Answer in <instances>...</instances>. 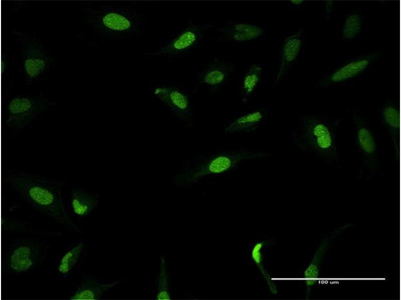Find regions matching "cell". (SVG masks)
<instances>
[{
	"instance_id": "obj_1",
	"label": "cell",
	"mask_w": 401,
	"mask_h": 300,
	"mask_svg": "<svg viewBox=\"0 0 401 300\" xmlns=\"http://www.w3.org/2000/svg\"><path fill=\"white\" fill-rule=\"evenodd\" d=\"M3 180L33 208L72 231L82 232L67 211L62 190L65 180L14 170H5Z\"/></svg>"
},
{
	"instance_id": "obj_2",
	"label": "cell",
	"mask_w": 401,
	"mask_h": 300,
	"mask_svg": "<svg viewBox=\"0 0 401 300\" xmlns=\"http://www.w3.org/2000/svg\"><path fill=\"white\" fill-rule=\"evenodd\" d=\"M341 120L324 114H302L293 132V142L304 153L337 164L340 158L337 134Z\"/></svg>"
},
{
	"instance_id": "obj_3",
	"label": "cell",
	"mask_w": 401,
	"mask_h": 300,
	"mask_svg": "<svg viewBox=\"0 0 401 300\" xmlns=\"http://www.w3.org/2000/svg\"><path fill=\"white\" fill-rule=\"evenodd\" d=\"M83 12V20L93 36L117 38L135 32L140 26V18L124 8L108 4L93 6L88 2Z\"/></svg>"
},
{
	"instance_id": "obj_4",
	"label": "cell",
	"mask_w": 401,
	"mask_h": 300,
	"mask_svg": "<svg viewBox=\"0 0 401 300\" xmlns=\"http://www.w3.org/2000/svg\"><path fill=\"white\" fill-rule=\"evenodd\" d=\"M50 246L44 240L23 237L14 239L6 245L2 256L4 274L24 276L43 266Z\"/></svg>"
},
{
	"instance_id": "obj_5",
	"label": "cell",
	"mask_w": 401,
	"mask_h": 300,
	"mask_svg": "<svg viewBox=\"0 0 401 300\" xmlns=\"http://www.w3.org/2000/svg\"><path fill=\"white\" fill-rule=\"evenodd\" d=\"M56 103L38 94H16L8 97L5 104L3 126L14 138L24 129L31 128L40 114Z\"/></svg>"
},
{
	"instance_id": "obj_6",
	"label": "cell",
	"mask_w": 401,
	"mask_h": 300,
	"mask_svg": "<svg viewBox=\"0 0 401 300\" xmlns=\"http://www.w3.org/2000/svg\"><path fill=\"white\" fill-rule=\"evenodd\" d=\"M13 33L20 45L23 83L32 86L44 82L54 65L52 54L35 34L15 30Z\"/></svg>"
},
{
	"instance_id": "obj_7",
	"label": "cell",
	"mask_w": 401,
	"mask_h": 300,
	"mask_svg": "<svg viewBox=\"0 0 401 300\" xmlns=\"http://www.w3.org/2000/svg\"><path fill=\"white\" fill-rule=\"evenodd\" d=\"M270 154L239 149L220 152L213 154L199 164L185 170L174 177L178 184H184L197 181L210 176H217L233 170L241 162L247 160L264 158Z\"/></svg>"
},
{
	"instance_id": "obj_8",
	"label": "cell",
	"mask_w": 401,
	"mask_h": 300,
	"mask_svg": "<svg viewBox=\"0 0 401 300\" xmlns=\"http://www.w3.org/2000/svg\"><path fill=\"white\" fill-rule=\"evenodd\" d=\"M353 143L361 158L366 178L377 176L381 167L380 147L377 134L368 118L357 110H352Z\"/></svg>"
},
{
	"instance_id": "obj_9",
	"label": "cell",
	"mask_w": 401,
	"mask_h": 300,
	"mask_svg": "<svg viewBox=\"0 0 401 300\" xmlns=\"http://www.w3.org/2000/svg\"><path fill=\"white\" fill-rule=\"evenodd\" d=\"M382 55V52H374L345 58L334 65L328 73L317 84L318 88L348 82L364 74Z\"/></svg>"
},
{
	"instance_id": "obj_10",
	"label": "cell",
	"mask_w": 401,
	"mask_h": 300,
	"mask_svg": "<svg viewBox=\"0 0 401 300\" xmlns=\"http://www.w3.org/2000/svg\"><path fill=\"white\" fill-rule=\"evenodd\" d=\"M100 198L98 194L75 184L69 190L66 200L67 211L71 218L78 221L86 222L95 214Z\"/></svg>"
},
{
	"instance_id": "obj_11",
	"label": "cell",
	"mask_w": 401,
	"mask_h": 300,
	"mask_svg": "<svg viewBox=\"0 0 401 300\" xmlns=\"http://www.w3.org/2000/svg\"><path fill=\"white\" fill-rule=\"evenodd\" d=\"M152 94L163 103L177 119L185 120L189 118L192 92L174 86H160L154 88Z\"/></svg>"
},
{
	"instance_id": "obj_12",
	"label": "cell",
	"mask_w": 401,
	"mask_h": 300,
	"mask_svg": "<svg viewBox=\"0 0 401 300\" xmlns=\"http://www.w3.org/2000/svg\"><path fill=\"white\" fill-rule=\"evenodd\" d=\"M214 26L210 23L189 26L166 46H162L154 53L149 54L148 55L165 56L184 52L195 46L204 32L209 28Z\"/></svg>"
},
{
	"instance_id": "obj_13",
	"label": "cell",
	"mask_w": 401,
	"mask_h": 300,
	"mask_svg": "<svg viewBox=\"0 0 401 300\" xmlns=\"http://www.w3.org/2000/svg\"><path fill=\"white\" fill-rule=\"evenodd\" d=\"M377 118L388 135L395 162L399 158L400 145V111L396 102L388 100L379 109Z\"/></svg>"
},
{
	"instance_id": "obj_14",
	"label": "cell",
	"mask_w": 401,
	"mask_h": 300,
	"mask_svg": "<svg viewBox=\"0 0 401 300\" xmlns=\"http://www.w3.org/2000/svg\"><path fill=\"white\" fill-rule=\"evenodd\" d=\"M305 38V30L300 28L297 32L285 40L280 49L279 68L272 88L278 84L282 78L291 70L301 53Z\"/></svg>"
},
{
	"instance_id": "obj_15",
	"label": "cell",
	"mask_w": 401,
	"mask_h": 300,
	"mask_svg": "<svg viewBox=\"0 0 401 300\" xmlns=\"http://www.w3.org/2000/svg\"><path fill=\"white\" fill-rule=\"evenodd\" d=\"M86 250L84 238L71 244L64 249L56 266V272L60 278L68 279L76 272L82 262Z\"/></svg>"
},
{
	"instance_id": "obj_16",
	"label": "cell",
	"mask_w": 401,
	"mask_h": 300,
	"mask_svg": "<svg viewBox=\"0 0 401 300\" xmlns=\"http://www.w3.org/2000/svg\"><path fill=\"white\" fill-rule=\"evenodd\" d=\"M109 285L90 275L83 276L69 296L70 300H98L103 297Z\"/></svg>"
},
{
	"instance_id": "obj_17",
	"label": "cell",
	"mask_w": 401,
	"mask_h": 300,
	"mask_svg": "<svg viewBox=\"0 0 401 300\" xmlns=\"http://www.w3.org/2000/svg\"><path fill=\"white\" fill-rule=\"evenodd\" d=\"M234 68L232 62L212 64L199 74L198 82L211 88H218L227 82Z\"/></svg>"
},
{
	"instance_id": "obj_18",
	"label": "cell",
	"mask_w": 401,
	"mask_h": 300,
	"mask_svg": "<svg viewBox=\"0 0 401 300\" xmlns=\"http://www.w3.org/2000/svg\"><path fill=\"white\" fill-rule=\"evenodd\" d=\"M227 24L225 27L218 28V31L223 38L237 42L254 40L264 33L263 28L259 25L242 22H227Z\"/></svg>"
},
{
	"instance_id": "obj_19",
	"label": "cell",
	"mask_w": 401,
	"mask_h": 300,
	"mask_svg": "<svg viewBox=\"0 0 401 300\" xmlns=\"http://www.w3.org/2000/svg\"><path fill=\"white\" fill-rule=\"evenodd\" d=\"M267 110L264 108L248 112L236 117L225 130L226 133L249 132L255 130L266 118Z\"/></svg>"
},
{
	"instance_id": "obj_20",
	"label": "cell",
	"mask_w": 401,
	"mask_h": 300,
	"mask_svg": "<svg viewBox=\"0 0 401 300\" xmlns=\"http://www.w3.org/2000/svg\"><path fill=\"white\" fill-rule=\"evenodd\" d=\"M264 64L251 66L245 74L242 84V96L244 98L249 97L259 86L264 70Z\"/></svg>"
},
{
	"instance_id": "obj_21",
	"label": "cell",
	"mask_w": 401,
	"mask_h": 300,
	"mask_svg": "<svg viewBox=\"0 0 401 300\" xmlns=\"http://www.w3.org/2000/svg\"><path fill=\"white\" fill-rule=\"evenodd\" d=\"M364 17L360 13L349 14L343 22L342 36L345 40L355 39L362 32Z\"/></svg>"
},
{
	"instance_id": "obj_22",
	"label": "cell",
	"mask_w": 401,
	"mask_h": 300,
	"mask_svg": "<svg viewBox=\"0 0 401 300\" xmlns=\"http://www.w3.org/2000/svg\"><path fill=\"white\" fill-rule=\"evenodd\" d=\"M4 230L32 234H39L45 236H60L62 233L59 231H48L47 230L35 228L31 226L24 225V222L17 221V220H5Z\"/></svg>"
},
{
	"instance_id": "obj_23",
	"label": "cell",
	"mask_w": 401,
	"mask_h": 300,
	"mask_svg": "<svg viewBox=\"0 0 401 300\" xmlns=\"http://www.w3.org/2000/svg\"><path fill=\"white\" fill-rule=\"evenodd\" d=\"M305 2L304 0H290V4L294 6H303Z\"/></svg>"
}]
</instances>
